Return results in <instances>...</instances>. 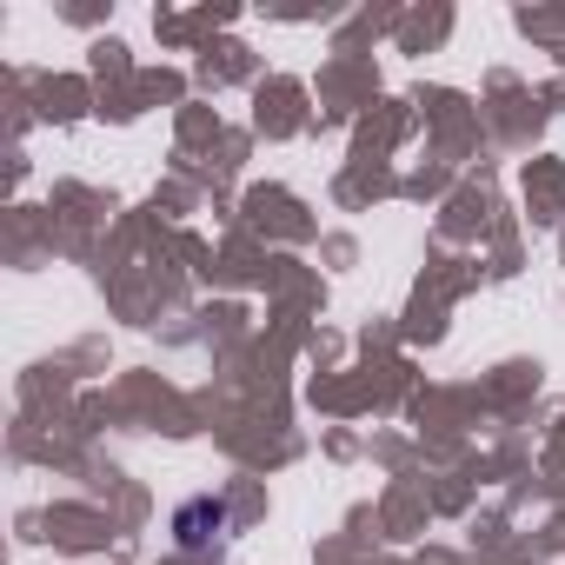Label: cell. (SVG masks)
I'll return each mask as SVG.
<instances>
[{
  "label": "cell",
  "mask_w": 565,
  "mask_h": 565,
  "mask_svg": "<svg viewBox=\"0 0 565 565\" xmlns=\"http://www.w3.org/2000/svg\"><path fill=\"white\" fill-rule=\"evenodd\" d=\"M226 539H233V499H226V492H193V499H180V512H173V545H180L186 558H213Z\"/></svg>",
  "instance_id": "1"
}]
</instances>
